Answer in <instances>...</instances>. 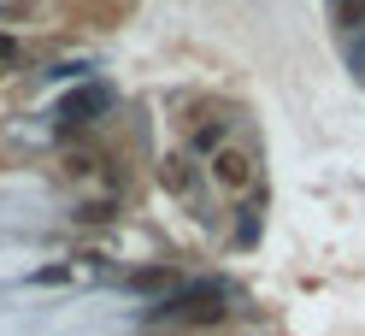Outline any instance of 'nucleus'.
Instances as JSON below:
<instances>
[{
  "instance_id": "2",
  "label": "nucleus",
  "mask_w": 365,
  "mask_h": 336,
  "mask_svg": "<svg viewBox=\"0 0 365 336\" xmlns=\"http://www.w3.org/2000/svg\"><path fill=\"white\" fill-rule=\"evenodd\" d=\"M212 183H218V189H230V195H242L247 183H254V160H247L242 148L224 142V148L212 153Z\"/></svg>"
},
{
  "instance_id": "5",
  "label": "nucleus",
  "mask_w": 365,
  "mask_h": 336,
  "mask_svg": "<svg viewBox=\"0 0 365 336\" xmlns=\"http://www.w3.org/2000/svg\"><path fill=\"white\" fill-rule=\"evenodd\" d=\"M71 218H77V224H101V230H106V224L118 218V200H112V195H101V200H83V207H77Z\"/></svg>"
},
{
  "instance_id": "7",
  "label": "nucleus",
  "mask_w": 365,
  "mask_h": 336,
  "mask_svg": "<svg viewBox=\"0 0 365 336\" xmlns=\"http://www.w3.org/2000/svg\"><path fill=\"white\" fill-rule=\"evenodd\" d=\"M336 24L341 30H359L365 24V0H336Z\"/></svg>"
},
{
  "instance_id": "3",
  "label": "nucleus",
  "mask_w": 365,
  "mask_h": 336,
  "mask_svg": "<svg viewBox=\"0 0 365 336\" xmlns=\"http://www.w3.org/2000/svg\"><path fill=\"white\" fill-rule=\"evenodd\" d=\"M218 148H224V118H212V124L189 130V153H195V160H212Z\"/></svg>"
},
{
  "instance_id": "6",
  "label": "nucleus",
  "mask_w": 365,
  "mask_h": 336,
  "mask_svg": "<svg viewBox=\"0 0 365 336\" xmlns=\"http://www.w3.org/2000/svg\"><path fill=\"white\" fill-rule=\"evenodd\" d=\"M130 283H135V289H165V295H177V289H182L177 272H165V265H148V272H135Z\"/></svg>"
},
{
  "instance_id": "4",
  "label": "nucleus",
  "mask_w": 365,
  "mask_h": 336,
  "mask_svg": "<svg viewBox=\"0 0 365 336\" xmlns=\"http://www.w3.org/2000/svg\"><path fill=\"white\" fill-rule=\"evenodd\" d=\"M106 106H112V95H106V88H77V95L65 101L59 112H65V118H83V112H106Z\"/></svg>"
},
{
  "instance_id": "1",
  "label": "nucleus",
  "mask_w": 365,
  "mask_h": 336,
  "mask_svg": "<svg viewBox=\"0 0 365 336\" xmlns=\"http://www.w3.org/2000/svg\"><path fill=\"white\" fill-rule=\"evenodd\" d=\"M159 325H182V330H218L230 319V289L224 283H182L177 295H165L153 307Z\"/></svg>"
},
{
  "instance_id": "8",
  "label": "nucleus",
  "mask_w": 365,
  "mask_h": 336,
  "mask_svg": "<svg viewBox=\"0 0 365 336\" xmlns=\"http://www.w3.org/2000/svg\"><path fill=\"white\" fill-rule=\"evenodd\" d=\"M0 65H18V41L12 36H0Z\"/></svg>"
}]
</instances>
